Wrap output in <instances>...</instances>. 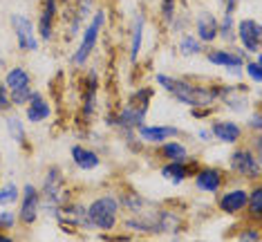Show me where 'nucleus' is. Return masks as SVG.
<instances>
[{
  "label": "nucleus",
  "instance_id": "f257e3e1",
  "mask_svg": "<svg viewBox=\"0 0 262 242\" xmlns=\"http://www.w3.org/2000/svg\"><path fill=\"white\" fill-rule=\"evenodd\" d=\"M157 83L166 92H170L177 101L190 108H211L213 103L220 101V87H202L182 79H172L168 74H157Z\"/></svg>",
  "mask_w": 262,
  "mask_h": 242
},
{
  "label": "nucleus",
  "instance_id": "f03ea898",
  "mask_svg": "<svg viewBox=\"0 0 262 242\" xmlns=\"http://www.w3.org/2000/svg\"><path fill=\"white\" fill-rule=\"evenodd\" d=\"M40 202L45 204L47 213L56 215V211L68 202V191H65V177L58 166H52L45 175V184L40 191Z\"/></svg>",
  "mask_w": 262,
  "mask_h": 242
},
{
  "label": "nucleus",
  "instance_id": "7ed1b4c3",
  "mask_svg": "<svg viewBox=\"0 0 262 242\" xmlns=\"http://www.w3.org/2000/svg\"><path fill=\"white\" fill-rule=\"evenodd\" d=\"M88 217L99 231H112L119 217V200L112 195H101L88 206Z\"/></svg>",
  "mask_w": 262,
  "mask_h": 242
},
{
  "label": "nucleus",
  "instance_id": "20e7f679",
  "mask_svg": "<svg viewBox=\"0 0 262 242\" xmlns=\"http://www.w3.org/2000/svg\"><path fill=\"white\" fill-rule=\"evenodd\" d=\"M103 25H105V11L101 9L94 14L90 25L85 27V32H83V36H81V45L76 47V52L72 54V63L76 68H83L85 61L90 58L94 47H97V40H99V34H101V29H103Z\"/></svg>",
  "mask_w": 262,
  "mask_h": 242
},
{
  "label": "nucleus",
  "instance_id": "39448f33",
  "mask_svg": "<svg viewBox=\"0 0 262 242\" xmlns=\"http://www.w3.org/2000/svg\"><path fill=\"white\" fill-rule=\"evenodd\" d=\"M11 27L16 32V40L23 52H36L38 38H36V25L23 14H11Z\"/></svg>",
  "mask_w": 262,
  "mask_h": 242
},
{
  "label": "nucleus",
  "instance_id": "423d86ee",
  "mask_svg": "<svg viewBox=\"0 0 262 242\" xmlns=\"http://www.w3.org/2000/svg\"><path fill=\"white\" fill-rule=\"evenodd\" d=\"M56 220L61 222V227L68 231V229H94L90 217H88V209L81 204H68L65 202L61 209L56 211Z\"/></svg>",
  "mask_w": 262,
  "mask_h": 242
},
{
  "label": "nucleus",
  "instance_id": "0eeeda50",
  "mask_svg": "<svg viewBox=\"0 0 262 242\" xmlns=\"http://www.w3.org/2000/svg\"><path fill=\"white\" fill-rule=\"evenodd\" d=\"M229 166L235 175L247 177V180H258L260 177V159H258V155H253V152L247 148L235 150L229 159Z\"/></svg>",
  "mask_w": 262,
  "mask_h": 242
},
{
  "label": "nucleus",
  "instance_id": "6e6552de",
  "mask_svg": "<svg viewBox=\"0 0 262 242\" xmlns=\"http://www.w3.org/2000/svg\"><path fill=\"white\" fill-rule=\"evenodd\" d=\"M146 112H148V108H144V105L128 103V105H123V108L119 110L115 117L110 115V117H108V123H115V126H119L123 133L130 135V130H135V128L144 126Z\"/></svg>",
  "mask_w": 262,
  "mask_h": 242
},
{
  "label": "nucleus",
  "instance_id": "1a4fd4ad",
  "mask_svg": "<svg viewBox=\"0 0 262 242\" xmlns=\"http://www.w3.org/2000/svg\"><path fill=\"white\" fill-rule=\"evenodd\" d=\"M237 38L244 45V50L251 54H260V43H262V27L258 20L244 18L237 23Z\"/></svg>",
  "mask_w": 262,
  "mask_h": 242
},
{
  "label": "nucleus",
  "instance_id": "9d476101",
  "mask_svg": "<svg viewBox=\"0 0 262 242\" xmlns=\"http://www.w3.org/2000/svg\"><path fill=\"white\" fill-rule=\"evenodd\" d=\"M23 202H20V211H18V217L23 224H34L38 217V211H40V193L36 186L32 184H25L23 188Z\"/></svg>",
  "mask_w": 262,
  "mask_h": 242
},
{
  "label": "nucleus",
  "instance_id": "9b49d317",
  "mask_svg": "<svg viewBox=\"0 0 262 242\" xmlns=\"http://www.w3.org/2000/svg\"><path fill=\"white\" fill-rule=\"evenodd\" d=\"M206 58L213 63V65L233 70L235 74H240V70L244 68V56L240 52H233V50H213L206 54Z\"/></svg>",
  "mask_w": 262,
  "mask_h": 242
},
{
  "label": "nucleus",
  "instance_id": "f8f14e48",
  "mask_svg": "<svg viewBox=\"0 0 262 242\" xmlns=\"http://www.w3.org/2000/svg\"><path fill=\"white\" fill-rule=\"evenodd\" d=\"M247 202H249V191H244V188H231V191H226L220 197V211L235 215L242 209H247Z\"/></svg>",
  "mask_w": 262,
  "mask_h": 242
},
{
  "label": "nucleus",
  "instance_id": "ddd939ff",
  "mask_svg": "<svg viewBox=\"0 0 262 242\" xmlns=\"http://www.w3.org/2000/svg\"><path fill=\"white\" fill-rule=\"evenodd\" d=\"M224 184V177L217 168H200L195 173V186L204 193H217Z\"/></svg>",
  "mask_w": 262,
  "mask_h": 242
},
{
  "label": "nucleus",
  "instance_id": "4468645a",
  "mask_svg": "<svg viewBox=\"0 0 262 242\" xmlns=\"http://www.w3.org/2000/svg\"><path fill=\"white\" fill-rule=\"evenodd\" d=\"M217 18L211 14V11H202L195 20V29H198V38L200 43H211V40L217 38Z\"/></svg>",
  "mask_w": 262,
  "mask_h": 242
},
{
  "label": "nucleus",
  "instance_id": "2eb2a0df",
  "mask_svg": "<svg viewBox=\"0 0 262 242\" xmlns=\"http://www.w3.org/2000/svg\"><path fill=\"white\" fill-rule=\"evenodd\" d=\"M25 115H27V119L32 123H40V121H45L47 117L52 115V105L45 101L40 92H32V94H29Z\"/></svg>",
  "mask_w": 262,
  "mask_h": 242
},
{
  "label": "nucleus",
  "instance_id": "dca6fc26",
  "mask_svg": "<svg viewBox=\"0 0 262 242\" xmlns=\"http://www.w3.org/2000/svg\"><path fill=\"white\" fill-rule=\"evenodd\" d=\"M58 11V3L56 0H45L43 3V11H40V20H38V34L43 40H50L54 36V18Z\"/></svg>",
  "mask_w": 262,
  "mask_h": 242
},
{
  "label": "nucleus",
  "instance_id": "f3484780",
  "mask_svg": "<svg viewBox=\"0 0 262 242\" xmlns=\"http://www.w3.org/2000/svg\"><path fill=\"white\" fill-rule=\"evenodd\" d=\"M211 135L217 141H222V144H235V141L242 137V128L237 126L235 121L222 119V121H215L211 126Z\"/></svg>",
  "mask_w": 262,
  "mask_h": 242
},
{
  "label": "nucleus",
  "instance_id": "a211bd4d",
  "mask_svg": "<svg viewBox=\"0 0 262 242\" xmlns=\"http://www.w3.org/2000/svg\"><path fill=\"white\" fill-rule=\"evenodd\" d=\"M137 133H139V139H144L146 144H164L166 139L175 137L177 128L175 126H139Z\"/></svg>",
  "mask_w": 262,
  "mask_h": 242
},
{
  "label": "nucleus",
  "instance_id": "6ab92c4d",
  "mask_svg": "<svg viewBox=\"0 0 262 242\" xmlns=\"http://www.w3.org/2000/svg\"><path fill=\"white\" fill-rule=\"evenodd\" d=\"M5 87L16 94V92H29L32 90V76H29L27 70L23 68H11L7 76H5Z\"/></svg>",
  "mask_w": 262,
  "mask_h": 242
},
{
  "label": "nucleus",
  "instance_id": "aec40b11",
  "mask_svg": "<svg viewBox=\"0 0 262 242\" xmlns=\"http://www.w3.org/2000/svg\"><path fill=\"white\" fill-rule=\"evenodd\" d=\"M72 162L81 170H94L101 164V157L85 146H72Z\"/></svg>",
  "mask_w": 262,
  "mask_h": 242
},
{
  "label": "nucleus",
  "instance_id": "412c9836",
  "mask_svg": "<svg viewBox=\"0 0 262 242\" xmlns=\"http://www.w3.org/2000/svg\"><path fill=\"white\" fill-rule=\"evenodd\" d=\"M97 92H99L97 72H90L88 74V83H85V94H83V112L88 117H92L94 108H97Z\"/></svg>",
  "mask_w": 262,
  "mask_h": 242
},
{
  "label": "nucleus",
  "instance_id": "4be33fe9",
  "mask_svg": "<svg viewBox=\"0 0 262 242\" xmlns=\"http://www.w3.org/2000/svg\"><path fill=\"white\" fill-rule=\"evenodd\" d=\"M144 25H146L144 14H137L135 25H133V40H130V61L133 63H137L139 52H141V43H144Z\"/></svg>",
  "mask_w": 262,
  "mask_h": 242
},
{
  "label": "nucleus",
  "instance_id": "5701e85b",
  "mask_svg": "<svg viewBox=\"0 0 262 242\" xmlns=\"http://www.w3.org/2000/svg\"><path fill=\"white\" fill-rule=\"evenodd\" d=\"M188 173L190 170L186 166V162H168L166 166H162V177L172 182V184H182L188 177Z\"/></svg>",
  "mask_w": 262,
  "mask_h": 242
},
{
  "label": "nucleus",
  "instance_id": "b1692460",
  "mask_svg": "<svg viewBox=\"0 0 262 242\" xmlns=\"http://www.w3.org/2000/svg\"><path fill=\"white\" fill-rule=\"evenodd\" d=\"M162 157L168 162H188V150L180 141H166L162 146Z\"/></svg>",
  "mask_w": 262,
  "mask_h": 242
},
{
  "label": "nucleus",
  "instance_id": "393cba45",
  "mask_svg": "<svg viewBox=\"0 0 262 242\" xmlns=\"http://www.w3.org/2000/svg\"><path fill=\"white\" fill-rule=\"evenodd\" d=\"M247 209H249V213H251V217H255V220L262 217V188L260 186H255L253 191H249Z\"/></svg>",
  "mask_w": 262,
  "mask_h": 242
},
{
  "label": "nucleus",
  "instance_id": "a878e982",
  "mask_svg": "<svg viewBox=\"0 0 262 242\" xmlns=\"http://www.w3.org/2000/svg\"><path fill=\"white\" fill-rule=\"evenodd\" d=\"M180 52L184 56H198V54H202V43L193 34H186V36L180 40Z\"/></svg>",
  "mask_w": 262,
  "mask_h": 242
},
{
  "label": "nucleus",
  "instance_id": "bb28decb",
  "mask_svg": "<svg viewBox=\"0 0 262 242\" xmlns=\"http://www.w3.org/2000/svg\"><path fill=\"white\" fill-rule=\"evenodd\" d=\"M7 130H9V137L16 141V144H25V126L18 117H9L7 119Z\"/></svg>",
  "mask_w": 262,
  "mask_h": 242
},
{
  "label": "nucleus",
  "instance_id": "cd10ccee",
  "mask_svg": "<svg viewBox=\"0 0 262 242\" xmlns=\"http://www.w3.org/2000/svg\"><path fill=\"white\" fill-rule=\"evenodd\" d=\"M20 197V191L16 184H5L0 188V204H14Z\"/></svg>",
  "mask_w": 262,
  "mask_h": 242
},
{
  "label": "nucleus",
  "instance_id": "c85d7f7f",
  "mask_svg": "<svg viewBox=\"0 0 262 242\" xmlns=\"http://www.w3.org/2000/svg\"><path fill=\"white\" fill-rule=\"evenodd\" d=\"M121 204L126 206L128 211H133V213H139L144 200L139 197V193H123V195H121Z\"/></svg>",
  "mask_w": 262,
  "mask_h": 242
},
{
  "label": "nucleus",
  "instance_id": "c756f323",
  "mask_svg": "<svg viewBox=\"0 0 262 242\" xmlns=\"http://www.w3.org/2000/svg\"><path fill=\"white\" fill-rule=\"evenodd\" d=\"M217 36H222L226 40L233 38V14H224L222 23H217Z\"/></svg>",
  "mask_w": 262,
  "mask_h": 242
},
{
  "label": "nucleus",
  "instance_id": "7c9ffc66",
  "mask_svg": "<svg viewBox=\"0 0 262 242\" xmlns=\"http://www.w3.org/2000/svg\"><path fill=\"white\" fill-rule=\"evenodd\" d=\"M237 242H260V231L255 227L242 229L240 235H237Z\"/></svg>",
  "mask_w": 262,
  "mask_h": 242
},
{
  "label": "nucleus",
  "instance_id": "2f4dec72",
  "mask_svg": "<svg viewBox=\"0 0 262 242\" xmlns=\"http://www.w3.org/2000/svg\"><path fill=\"white\" fill-rule=\"evenodd\" d=\"M162 16L166 23H172V18H175V0H162Z\"/></svg>",
  "mask_w": 262,
  "mask_h": 242
},
{
  "label": "nucleus",
  "instance_id": "473e14b6",
  "mask_svg": "<svg viewBox=\"0 0 262 242\" xmlns=\"http://www.w3.org/2000/svg\"><path fill=\"white\" fill-rule=\"evenodd\" d=\"M16 213L14 211H3L0 213V229H14V224H16Z\"/></svg>",
  "mask_w": 262,
  "mask_h": 242
},
{
  "label": "nucleus",
  "instance_id": "72a5a7b5",
  "mask_svg": "<svg viewBox=\"0 0 262 242\" xmlns=\"http://www.w3.org/2000/svg\"><path fill=\"white\" fill-rule=\"evenodd\" d=\"M244 68H247V74L253 79V83H260V81H262V72H260V58H258V61H253V63H247V65H244Z\"/></svg>",
  "mask_w": 262,
  "mask_h": 242
},
{
  "label": "nucleus",
  "instance_id": "f704fd0d",
  "mask_svg": "<svg viewBox=\"0 0 262 242\" xmlns=\"http://www.w3.org/2000/svg\"><path fill=\"white\" fill-rule=\"evenodd\" d=\"M9 108H11V99H9V94H7V87L0 83V112L9 110Z\"/></svg>",
  "mask_w": 262,
  "mask_h": 242
},
{
  "label": "nucleus",
  "instance_id": "c9c22d12",
  "mask_svg": "<svg viewBox=\"0 0 262 242\" xmlns=\"http://www.w3.org/2000/svg\"><path fill=\"white\" fill-rule=\"evenodd\" d=\"M222 3H224V7H226L224 14H233V11H235V5H237V0H222Z\"/></svg>",
  "mask_w": 262,
  "mask_h": 242
},
{
  "label": "nucleus",
  "instance_id": "e433bc0d",
  "mask_svg": "<svg viewBox=\"0 0 262 242\" xmlns=\"http://www.w3.org/2000/svg\"><path fill=\"white\" fill-rule=\"evenodd\" d=\"M251 126H253L255 130L260 133V128H262V121H260V112H255V115H253V119H251Z\"/></svg>",
  "mask_w": 262,
  "mask_h": 242
},
{
  "label": "nucleus",
  "instance_id": "4c0bfd02",
  "mask_svg": "<svg viewBox=\"0 0 262 242\" xmlns=\"http://www.w3.org/2000/svg\"><path fill=\"white\" fill-rule=\"evenodd\" d=\"M198 135L202 137V141H208V139H211V130H200Z\"/></svg>",
  "mask_w": 262,
  "mask_h": 242
},
{
  "label": "nucleus",
  "instance_id": "58836bf2",
  "mask_svg": "<svg viewBox=\"0 0 262 242\" xmlns=\"http://www.w3.org/2000/svg\"><path fill=\"white\" fill-rule=\"evenodd\" d=\"M0 242H14L9 238V235H5V233H0Z\"/></svg>",
  "mask_w": 262,
  "mask_h": 242
}]
</instances>
